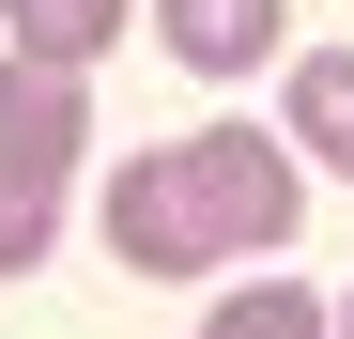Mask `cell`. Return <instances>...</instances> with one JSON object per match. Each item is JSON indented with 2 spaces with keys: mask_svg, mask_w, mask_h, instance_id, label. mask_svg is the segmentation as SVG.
Here are the masks:
<instances>
[{
  "mask_svg": "<svg viewBox=\"0 0 354 339\" xmlns=\"http://www.w3.org/2000/svg\"><path fill=\"white\" fill-rule=\"evenodd\" d=\"M108 247L139 277H201L231 247H292V154L262 124H201V139H154L108 170Z\"/></svg>",
  "mask_w": 354,
  "mask_h": 339,
  "instance_id": "cell-1",
  "label": "cell"
},
{
  "mask_svg": "<svg viewBox=\"0 0 354 339\" xmlns=\"http://www.w3.org/2000/svg\"><path fill=\"white\" fill-rule=\"evenodd\" d=\"M77 154H93V93H77V62H16V46H0V277L46 262Z\"/></svg>",
  "mask_w": 354,
  "mask_h": 339,
  "instance_id": "cell-2",
  "label": "cell"
},
{
  "mask_svg": "<svg viewBox=\"0 0 354 339\" xmlns=\"http://www.w3.org/2000/svg\"><path fill=\"white\" fill-rule=\"evenodd\" d=\"M277 31H292V0H154V46L185 77H247V62H277Z\"/></svg>",
  "mask_w": 354,
  "mask_h": 339,
  "instance_id": "cell-3",
  "label": "cell"
},
{
  "mask_svg": "<svg viewBox=\"0 0 354 339\" xmlns=\"http://www.w3.org/2000/svg\"><path fill=\"white\" fill-rule=\"evenodd\" d=\"M277 124L308 139L339 185H354V46H292V77H277Z\"/></svg>",
  "mask_w": 354,
  "mask_h": 339,
  "instance_id": "cell-4",
  "label": "cell"
},
{
  "mask_svg": "<svg viewBox=\"0 0 354 339\" xmlns=\"http://www.w3.org/2000/svg\"><path fill=\"white\" fill-rule=\"evenodd\" d=\"M0 46H16V62H77V77H93V46H124V0H0Z\"/></svg>",
  "mask_w": 354,
  "mask_h": 339,
  "instance_id": "cell-5",
  "label": "cell"
},
{
  "mask_svg": "<svg viewBox=\"0 0 354 339\" xmlns=\"http://www.w3.org/2000/svg\"><path fill=\"white\" fill-rule=\"evenodd\" d=\"M201 339H339V309L308 293V277H247V293H216Z\"/></svg>",
  "mask_w": 354,
  "mask_h": 339,
  "instance_id": "cell-6",
  "label": "cell"
},
{
  "mask_svg": "<svg viewBox=\"0 0 354 339\" xmlns=\"http://www.w3.org/2000/svg\"><path fill=\"white\" fill-rule=\"evenodd\" d=\"M339 339H354V293H339Z\"/></svg>",
  "mask_w": 354,
  "mask_h": 339,
  "instance_id": "cell-7",
  "label": "cell"
}]
</instances>
